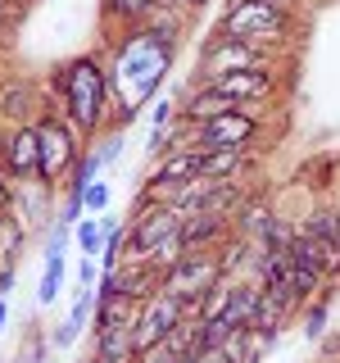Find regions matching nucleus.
Segmentation results:
<instances>
[{"label":"nucleus","instance_id":"nucleus-1","mask_svg":"<svg viewBox=\"0 0 340 363\" xmlns=\"http://www.w3.org/2000/svg\"><path fill=\"white\" fill-rule=\"evenodd\" d=\"M173 55L177 41L159 37L150 28H132L123 45L113 50V68H109V96L118 100V128H132L136 113L159 96L164 77L173 73Z\"/></svg>","mask_w":340,"mask_h":363},{"label":"nucleus","instance_id":"nucleus-2","mask_svg":"<svg viewBox=\"0 0 340 363\" xmlns=\"http://www.w3.org/2000/svg\"><path fill=\"white\" fill-rule=\"evenodd\" d=\"M50 91L64 100L73 132H82V136L100 132V123H105V105H109V73L96 60L82 55V60L60 64L55 77H50Z\"/></svg>","mask_w":340,"mask_h":363},{"label":"nucleus","instance_id":"nucleus-3","mask_svg":"<svg viewBox=\"0 0 340 363\" xmlns=\"http://www.w3.org/2000/svg\"><path fill=\"white\" fill-rule=\"evenodd\" d=\"M295 28V18L277 0H232L227 14L218 23V37H236V41H249V45H264V41H277Z\"/></svg>","mask_w":340,"mask_h":363},{"label":"nucleus","instance_id":"nucleus-4","mask_svg":"<svg viewBox=\"0 0 340 363\" xmlns=\"http://www.w3.org/2000/svg\"><path fill=\"white\" fill-rule=\"evenodd\" d=\"M222 277H227L222 259H209V255L196 250V255H181L177 264L164 268V291L177 295V300L186 304V318H200V300L218 286Z\"/></svg>","mask_w":340,"mask_h":363},{"label":"nucleus","instance_id":"nucleus-5","mask_svg":"<svg viewBox=\"0 0 340 363\" xmlns=\"http://www.w3.org/2000/svg\"><path fill=\"white\" fill-rule=\"evenodd\" d=\"M32 128H37V145H41V182L55 186V182L82 159V150H77V132L68 128L64 118H55V113L37 118Z\"/></svg>","mask_w":340,"mask_h":363},{"label":"nucleus","instance_id":"nucleus-6","mask_svg":"<svg viewBox=\"0 0 340 363\" xmlns=\"http://www.w3.org/2000/svg\"><path fill=\"white\" fill-rule=\"evenodd\" d=\"M254 136H259V118L249 109H232V113H222V118L196 123V128H191V150H200V155H209V150H245Z\"/></svg>","mask_w":340,"mask_h":363},{"label":"nucleus","instance_id":"nucleus-7","mask_svg":"<svg viewBox=\"0 0 340 363\" xmlns=\"http://www.w3.org/2000/svg\"><path fill=\"white\" fill-rule=\"evenodd\" d=\"M181 323H186V304H181L177 295L159 291L154 300H145V304H141V318H136V327H132V336H136V350L164 345V340L173 336Z\"/></svg>","mask_w":340,"mask_h":363},{"label":"nucleus","instance_id":"nucleus-8","mask_svg":"<svg viewBox=\"0 0 340 363\" xmlns=\"http://www.w3.org/2000/svg\"><path fill=\"white\" fill-rule=\"evenodd\" d=\"M181 218H186V213H181L177 204H154V209H145L141 218H136V227L128 232V255L132 259H150L168 236H177Z\"/></svg>","mask_w":340,"mask_h":363},{"label":"nucleus","instance_id":"nucleus-9","mask_svg":"<svg viewBox=\"0 0 340 363\" xmlns=\"http://www.w3.org/2000/svg\"><path fill=\"white\" fill-rule=\"evenodd\" d=\"M204 82H213V77L222 73H241V68H264V55H259V45L249 41H236V37H213L209 50H204Z\"/></svg>","mask_w":340,"mask_h":363},{"label":"nucleus","instance_id":"nucleus-10","mask_svg":"<svg viewBox=\"0 0 340 363\" xmlns=\"http://www.w3.org/2000/svg\"><path fill=\"white\" fill-rule=\"evenodd\" d=\"M5 168L14 182H28V177H41V145H37V128H9L5 132Z\"/></svg>","mask_w":340,"mask_h":363},{"label":"nucleus","instance_id":"nucleus-11","mask_svg":"<svg viewBox=\"0 0 340 363\" xmlns=\"http://www.w3.org/2000/svg\"><path fill=\"white\" fill-rule=\"evenodd\" d=\"M204 86L222 91L227 100H236L241 109H249L254 100L272 96V73L268 68H241V73H222V77H213V82H204Z\"/></svg>","mask_w":340,"mask_h":363},{"label":"nucleus","instance_id":"nucleus-12","mask_svg":"<svg viewBox=\"0 0 340 363\" xmlns=\"http://www.w3.org/2000/svg\"><path fill=\"white\" fill-rule=\"evenodd\" d=\"M113 281H118V295L145 304V300H154V295L164 291V268H154L150 259H128L123 268H113Z\"/></svg>","mask_w":340,"mask_h":363},{"label":"nucleus","instance_id":"nucleus-13","mask_svg":"<svg viewBox=\"0 0 340 363\" xmlns=\"http://www.w3.org/2000/svg\"><path fill=\"white\" fill-rule=\"evenodd\" d=\"M227 223H232V213H213V209H191L186 218L177 227V241L186 255H196V250L213 245L218 236H227Z\"/></svg>","mask_w":340,"mask_h":363},{"label":"nucleus","instance_id":"nucleus-14","mask_svg":"<svg viewBox=\"0 0 340 363\" xmlns=\"http://www.w3.org/2000/svg\"><path fill=\"white\" fill-rule=\"evenodd\" d=\"M290 255H300L304 264H313L322 277H340V245L327 241V236H317L313 227H300V232H295Z\"/></svg>","mask_w":340,"mask_h":363},{"label":"nucleus","instance_id":"nucleus-15","mask_svg":"<svg viewBox=\"0 0 340 363\" xmlns=\"http://www.w3.org/2000/svg\"><path fill=\"white\" fill-rule=\"evenodd\" d=\"M232 109H241L236 100H227L222 91H213V86H196L186 96V105H181V118L196 128V123H209V118H222V113H232Z\"/></svg>","mask_w":340,"mask_h":363},{"label":"nucleus","instance_id":"nucleus-16","mask_svg":"<svg viewBox=\"0 0 340 363\" xmlns=\"http://www.w3.org/2000/svg\"><path fill=\"white\" fill-rule=\"evenodd\" d=\"M0 118L14 123V128H28V123H37V91L28 82H14L0 91Z\"/></svg>","mask_w":340,"mask_h":363},{"label":"nucleus","instance_id":"nucleus-17","mask_svg":"<svg viewBox=\"0 0 340 363\" xmlns=\"http://www.w3.org/2000/svg\"><path fill=\"white\" fill-rule=\"evenodd\" d=\"M132 304L128 295H96V313H91V332L105 336V332H118V327H132Z\"/></svg>","mask_w":340,"mask_h":363},{"label":"nucleus","instance_id":"nucleus-18","mask_svg":"<svg viewBox=\"0 0 340 363\" xmlns=\"http://www.w3.org/2000/svg\"><path fill=\"white\" fill-rule=\"evenodd\" d=\"M286 304L281 300H272V295L259 286V304H254V318H249V332H259V336H268V340H277L281 332V323H286Z\"/></svg>","mask_w":340,"mask_h":363},{"label":"nucleus","instance_id":"nucleus-19","mask_svg":"<svg viewBox=\"0 0 340 363\" xmlns=\"http://www.w3.org/2000/svg\"><path fill=\"white\" fill-rule=\"evenodd\" d=\"M254 304H259V286H232V304H227V313L218 318V323L227 327V336L245 332L249 318H254Z\"/></svg>","mask_w":340,"mask_h":363},{"label":"nucleus","instance_id":"nucleus-20","mask_svg":"<svg viewBox=\"0 0 340 363\" xmlns=\"http://www.w3.org/2000/svg\"><path fill=\"white\" fill-rule=\"evenodd\" d=\"M91 313H96V291H82V295H77V304L68 309V318L60 323V332H55V345H60V350L73 345V340L82 336V327H86Z\"/></svg>","mask_w":340,"mask_h":363},{"label":"nucleus","instance_id":"nucleus-21","mask_svg":"<svg viewBox=\"0 0 340 363\" xmlns=\"http://www.w3.org/2000/svg\"><path fill=\"white\" fill-rule=\"evenodd\" d=\"M245 164V150H209L200 159V177H213V182H227L236 168Z\"/></svg>","mask_w":340,"mask_h":363},{"label":"nucleus","instance_id":"nucleus-22","mask_svg":"<svg viewBox=\"0 0 340 363\" xmlns=\"http://www.w3.org/2000/svg\"><path fill=\"white\" fill-rule=\"evenodd\" d=\"M322 272H317L313 264H304V259L300 255H290V291H295V300H309V295H317V286H322Z\"/></svg>","mask_w":340,"mask_h":363},{"label":"nucleus","instance_id":"nucleus-23","mask_svg":"<svg viewBox=\"0 0 340 363\" xmlns=\"http://www.w3.org/2000/svg\"><path fill=\"white\" fill-rule=\"evenodd\" d=\"M132 327H136V323H132ZM132 327H118V332L96 336V354H105V359H136V336H132Z\"/></svg>","mask_w":340,"mask_h":363},{"label":"nucleus","instance_id":"nucleus-24","mask_svg":"<svg viewBox=\"0 0 340 363\" xmlns=\"http://www.w3.org/2000/svg\"><path fill=\"white\" fill-rule=\"evenodd\" d=\"M159 9V0H105V14L109 18H123V23H145Z\"/></svg>","mask_w":340,"mask_h":363},{"label":"nucleus","instance_id":"nucleus-25","mask_svg":"<svg viewBox=\"0 0 340 363\" xmlns=\"http://www.w3.org/2000/svg\"><path fill=\"white\" fill-rule=\"evenodd\" d=\"M64 291V255H45V272H41V286H37V300L41 304H55Z\"/></svg>","mask_w":340,"mask_h":363},{"label":"nucleus","instance_id":"nucleus-26","mask_svg":"<svg viewBox=\"0 0 340 363\" xmlns=\"http://www.w3.org/2000/svg\"><path fill=\"white\" fill-rule=\"evenodd\" d=\"M227 304H232V286L227 281H218L209 295L200 300V323H218V318L227 313Z\"/></svg>","mask_w":340,"mask_h":363},{"label":"nucleus","instance_id":"nucleus-27","mask_svg":"<svg viewBox=\"0 0 340 363\" xmlns=\"http://www.w3.org/2000/svg\"><path fill=\"white\" fill-rule=\"evenodd\" d=\"M77 245H82L86 259H96L100 245H105V223H100V218H82V223H77Z\"/></svg>","mask_w":340,"mask_h":363},{"label":"nucleus","instance_id":"nucleus-28","mask_svg":"<svg viewBox=\"0 0 340 363\" xmlns=\"http://www.w3.org/2000/svg\"><path fill=\"white\" fill-rule=\"evenodd\" d=\"M322 327H327V300H317L313 309L304 313V336H309V340H317V336H322Z\"/></svg>","mask_w":340,"mask_h":363},{"label":"nucleus","instance_id":"nucleus-29","mask_svg":"<svg viewBox=\"0 0 340 363\" xmlns=\"http://www.w3.org/2000/svg\"><path fill=\"white\" fill-rule=\"evenodd\" d=\"M132 363H177V350H173V345H168V340H164V345L136 350V359H132Z\"/></svg>","mask_w":340,"mask_h":363},{"label":"nucleus","instance_id":"nucleus-30","mask_svg":"<svg viewBox=\"0 0 340 363\" xmlns=\"http://www.w3.org/2000/svg\"><path fill=\"white\" fill-rule=\"evenodd\" d=\"M105 204H109V186H105V182H91V186H86V196H82V209L100 213Z\"/></svg>","mask_w":340,"mask_h":363},{"label":"nucleus","instance_id":"nucleus-31","mask_svg":"<svg viewBox=\"0 0 340 363\" xmlns=\"http://www.w3.org/2000/svg\"><path fill=\"white\" fill-rule=\"evenodd\" d=\"M14 200H18V182L9 177L5 168H0V213H5V209H9V204H14Z\"/></svg>","mask_w":340,"mask_h":363},{"label":"nucleus","instance_id":"nucleus-32","mask_svg":"<svg viewBox=\"0 0 340 363\" xmlns=\"http://www.w3.org/2000/svg\"><path fill=\"white\" fill-rule=\"evenodd\" d=\"M77 277H82V291H96V281H100L96 259H86V255H82V272H77Z\"/></svg>","mask_w":340,"mask_h":363},{"label":"nucleus","instance_id":"nucleus-33","mask_svg":"<svg viewBox=\"0 0 340 363\" xmlns=\"http://www.w3.org/2000/svg\"><path fill=\"white\" fill-rule=\"evenodd\" d=\"M150 118H154V132L168 128V123H173V100H159V105L150 109Z\"/></svg>","mask_w":340,"mask_h":363},{"label":"nucleus","instance_id":"nucleus-34","mask_svg":"<svg viewBox=\"0 0 340 363\" xmlns=\"http://www.w3.org/2000/svg\"><path fill=\"white\" fill-rule=\"evenodd\" d=\"M200 363H227V359H222V350H213V354H204Z\"/></svg>","mask_w":340,"mask_h":363},{"label":"nucleus","instance_id":"nucleus-35","mask_svg":"<svg viewBox=\"0 0 340 363\" xmlns=\"http://www.w3.org/2000/svg\"><path fill=\"white\" fill-rule=\"evenodd\" d=\"M5 318H9V309H5V295H0V332H5Z\"/></svg>","mask_w":340,"mask_h":363},{"label":"nucleus","instance_id":"nucleus-36","mask_svg":"<svg viewBox=\"0 0 340 363\" xmlns=\"http://www.w3.org/2000/svg\"><path fill=\"white\" fill-rule=\"evenodd\" d=\"M91 363H132V359H105V354H96Z\"/></svg>","mask_w":340,"mask_h":363},{"label":"nucleus","instance_id":"nucleus-37","mask_svg":"<svg viewBox=\"0 0 340 363\" xmlns=\"http://www.w3.org/2000/svg\"><path fill=\"white\" fill-rule=\"evenodd\" d=\"M5 23H9V9H5V0H0V28H5Z\"/></svg>","mask_w":340,"mask_h":363},{"label":"nucleus","instance_id":"nucleus-38","mask_svg":"<svg viewBox=\"0 0 340 363\" xmlns=\"http://www.w3.org/2000/svg\"><path fill=\"white\" fill-rule=\"evenodd\" d=\"M186 5H191V9H204V5H209V0H186Z\"/></svg>","mask_w":340,"mask_h":363},{"label":"nucleus","instance_id":"nucleus-39","mask_svg":"<svg viewBox=\"0 0 340 363\" xmlns=\"http://www.w3.org/2000/svg\"><path fill=\"white\" fill-rule=\"evenodd\" d=\"M336 245H340V209H336Z\"/></svg>","mask_w":340,"mask_h":363},{"label":"nucleus","instance_id":"nucleus-40","mask_svg":"<svg viewBox=\"0 0 340 363\" xmlns=\"http://www.w3.org/2000/svg\"><path fill=\"white\" fill-rule=\"evenodd\" d=\"M159 5H186V0H159Z\"/></svg>","mask_w":340,"mask_h":363},{"label":"nucleus","instance_id":"nucleus-41","mask_svg":"<svg viewBox=\"0 0 340 363\" xmlns=\"http://www.w3.org/2000/svg\"><path fill=\"white\" fill-rule=\"evenodd\" d=\"M277 5H281V9H286V5H295V0H277Z\"/></svg>","mask_w":340,"mask_h":363}]
</instances>
